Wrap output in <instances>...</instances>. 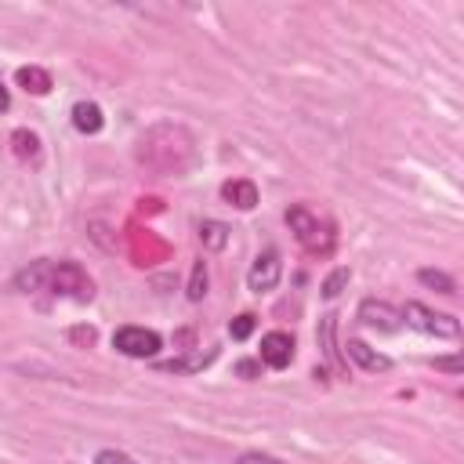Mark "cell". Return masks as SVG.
Instances as JSON below:
<instances>
[{
  "label": "cell",
  "mask_w": 464,
  "mask_h": 464,
  "mask_svg": "<svg viewBox=\"0 0 464 464\" xmlns=\"http://www.w3.org/2000/svg\"><path fill=\"white\" fill-rule=\"evenodd\" d=\"M11 149H14V156H18V160H29V163H36V160H40V138H36L33 130H25V127L11 130Z\"/></svg>",
  "instance_id": "obj_15"
},
{
  "label": "cell",
  "mask_w": 464,
  "mask_h": 464,
  "mask_svg": "<svg viewBox=\"0 0 464 464\" xmlns=\"http://www.w3.org/2000/svg\"><path fill=\"white\" fill-rule=\"evenodd\" d=\"M417 279H420L424 286H431V290L446 294V297H453V294H457L453 276H450V272H442V268H420V272H417Z\"/></svg>",
  "instance_id": "obj_16"
},
{
  "label": "cell",
  "mask_w": 464,
  "mask_h": 464,
  "mask_svg": "<svg viewBox=\"0 0 464 464\" xmlns=\"http://www.w3.org/2000/svg\"><path fill=\"white\" fill-rule=\"evenodd\" d=\"M236 464H286V460H279L272 453H261V450H246V453L236 457Z\"/></svg>",
  "instance_id": "obj_22"
},
{
  "label": "cell",
  "mask_w": 464,
  "mask_h": 464,
  "mask_svg": "<svg viewBox=\"0 0 464 464\" xmlns=\"http://www.w3.org/2000/svg\"><path fill=\"white\" fill-rule=\"evenodd\" d=\"M112 348H116L120 355H127V359H152V355L163 348V337H160L156 330H149V326L127 323V326H120V330L112 334Z\"/></svg>",
  "instance_id": "obj_4"
},
{
  "label": "cell",
  "mask_w": 464,
  "mask_h": 464,
  "mask_svg": "<svg viewBox=\"0 0 464 464\" xmlns=\"http://www.w3.org/2000/svg\"><path fill=\"white\" fill-rule=\"evenodd\" d=\"M254 326H257V315H254V312H243V315H236V319L228 323V337H232V341H246V337L254 334Z\"/></svg>",
  "instance_id": "obj_19"
},
{
  "label": "cell",
  "mask_w": 464,
  "mask_h": 464,
  "mask_svg": "<svg viewBox=\"0 0 464 464\" xmlns=\"http://www.w3.org/2000/svg\"><path fill=\"white\" fill-rule=\"evenodd\" d=\"M228 236H232V228L225 221H214V218L199 221V243H203V250H225L228 246Z\"/></svg>",
  "instance_id": "obj_14"
},
{
  "label": "cell",
  "mask_w": 464,
  "mask_h": 464,
  "mask_svg": "<svg viewBox=\"0 0 464 464\" xmlns=\"http://www.w3.org/2000/svg\"><path fill=\"white\" fill-rule=\"evenodd\" d=\"M236 373L250 381V377H257V373H261V362H254V359H243V362H236Z\"/></svg>",
  "instance_id": "obj_24"
},
{
  "label": "cell",
  "mask_w": 464,
  "mask_h": 464,
  "mask_svg": "<svg viewBox=\"0 0 464 464\" xmlns=\"http://www.w3.org/2000/svg\"><path fill=\"white\" fill-rule=\"evenodd\" d=\"M286 225H290V232H294V239L308 250V254H330L334 250V228L319 218V214H312L304 203H294V207H286Z\"/></svg>",
  "instance_id": "obj_1"
},
{
  "label": "cell",
  "mask_w": 464,
  "mask_h": 464,
  "mask_svg": "<svg viewBox=\"0 0 464 464\" xmlns=\"http://www.w3.org/2000/svg\"><path fill=\"white\" fill-rule=\"evenodd\" d=\"M257 362H265L268 370H286L294 362V337L286 330H272L261 337V352Z\"/></svg>",
  "instance_id": "obj_7"
},
{
  "label": "cell",
  "mask_w": 464,
  "mask_h": 464,
  "mask_svg": "<svg viewBox=\"0 0 464 464\" xmlns=\"http://www.w3.org/2000/svg\"><path fill=\"white\" fill-rule=\"evenodd\" d=\"M221 196L236 207V210H254L257 207V185L250 178H232L221 185Z\"/></svg>",
  "instance_id": "obj_10"
},
{
  "label": "cell",
  "mask_w": 464,
  "mask_h": 464,
  "mask_svg": "<svg viewBox=\"0 0 464 464\" xmlns=\"http://www.w3.org/2000/svg\"><path fill=\"white\" fill-rule=\"evenodd\" d=\"M334 330H337V315H323V326H319V337H323V348L330 359H337V344H334Z\"/></svg>",
  "instance_id": "obj_20"
},
{
  "label": "cell",
  "mask_w": 464,
  "mask_h": 464,
  "mask_svg": "<svg viewBox=\"0 0 464 464\" xmlns=\"http://www.w3.org/2000/svg\"><path fill=\"white\" fill-rule=\"evenodd\" d=\"M47 279H51V261H29L25 268L14 272V290L22 294H36V290H47Z\"/></svg>",
  "instance_id": "obj_9"
},
{
  "label": "cell",
  "mask_w": 464,
  "mask_h": 464,
  "mask_svg": "<svg viewBox=\"0 0 464 464\" xmlns=\"http://www.w3.org/2000/svg\"><path fill=\"white\" fill-rule=\"evenodd\" d=\"M348 279H352V268H344V265H341V268H334V272H330V276L323 279L319 294H323L326 301H334V297H341V290L348 286Z\"/></svg>",
  "instance_id": "obj_18"
},
{
  "label": "cell",
  "mask_w": 464,
  "mask_h": 464,
  "mask_svg": "<svg viewBox=\"0 0 464 464\" xmlns=\"http://www.w3.org/2000/svg\"><path fill=\"white\" fill-rule=\"evenodd\" d=\"M348 359L359 366V370H366V373H384V370H392V359L384 355V352H377V348H370L366 341H359V337H348Z\"/></svg>",
  "instance_id": "obj_8"
},
{
  "label": "cell",
  "mask_w": 464,
  "mask_h": 464,
  "mask_svg": "<svg viewBox=\"0 0 464 464\" xmlns=\"http://www.w3.org/2000/svg\"><path fill=\"white\" fill-rule=\"evenodd\" d=\"M11 109V94H7V87L0 83V112H7Z\"/></svg>",
  "instance_id": "obj_26"
},
{
  "label": "cell",
  "mask_w": 464,
  "mask_h": 464,
  "mask_svg": "<svg viewBox=\"0 0 464 464\" xmlns=\"http://www.w3.org/2000/svg\"><path fill=\"white\" fill-rule=\"evenodd\" d=\"M94 464H138V460L130 453H123V450H98Z\"/></svg>",
  "instance_id": "obj_21"
},
{
  "label": "cell",
  "mask_w": 464,
  "mask_h": 464,
  "mask_svg": "<svg viewBox=\"0 0 464 464\" xmlns=\"http://www.w3.org/2000/svg\"><path fill=\"white\" fill-rule=\"evenodd\" d=\"M72 127L80 134H98L105 127V116H102V105L98 102H76L72 105Z\"/></svg>",
  "instance_id": "obj_11"
},
{
  "label": "cell",
  "mask_w": 464,
  "mask_h": 464,
  "mask_svg": "<svg viewBox=\"0 0 464 464\" xmlns=\"http://www.w3.org/2000/svg\"><path fill=\"white\" fill-rule=\"evenodd\" d=\"M214 355H218L214 348L210 352H192V355H181V359H163V362H156V370H163V373H196V370L210 366Z\"/></svg>",
  "instance_id": "obj_12"
},
{
  "label": "cell",
  "mask_w": 464,
  "mask_h": 464,
  "mask_svg": "<svg viewBox=\"0 0 464 464\" xmlns=\"http://www.w3.org/2000/svg\"><path fill=\"white\" fill-rule=\"evenodd\" d=\"M435 366H439V370H450V373H460V359H457V355H450V359H435Z\"/></svg>",
  "instance_id": "obj_25"
},
{
  "label": "cell",
  "mask_w": 464,
  "mask_h": 464,
  "mask_svg": "<svg viewBox=\"0 0 464 464\" xmlns=\"http://www.w3.org/2000/svg\"><path fill=\"white\" fill-rule=\"evenodd\" d=\"M399 312H402V323L420 330V334H431V337H457L460 334V323L450 312H435L420 301H406Z\"/></svg>",
  "instance_id": "obj_3"
},
{
  "label": "cell",
  "mask_w": 464,
  "mask_h": 464,
  "mask_svg": "<svg viewBox=\"0 0 464 464\" xmlns=\"http://www.w3.org/2000/svg\"><path fill=\"white\" fill-rule=\"evenodd\" d=\"M94 337H98V334H94V326H72V330H69V341H72V344H80V348L94 344Z\"/></svg>",
  "instance_id": "obj_23"
},
{
  "label": "cell",
  "mask_w": 464,
  "mask_h": 464,
  "mask_svg": "<svg viewBox=\"0 0 464 464\" xmlns=\"http://www.w3.org/2000/svg\"><path fill=\"white\" fill-rule=\"evenodd\" d=\"M207 261L199 257V261H192V272H188V286H185V297L188 301H203L207 297Z\"/></svg>",
  "instance_id": "obj_17"
},
{
  "label": "cell",
  "mask_w": 464,
  "mask_h": 464,
  "mask_svg": "<svg viewBox=\"0 0 464 464\" xmlns=\"http://www.w3.org/2000/svg\"><path fill=\"white\" fill-rule=\"evenodd\" d=\"M47 290L58 297H72V301H91L94 297V279L87 276V268L80 261H51V279Z\"/></svg>",
  "instance_id": "obj_2"
},
{
  "label": "cell",
  "mask_w": 464,
  "mask_h": 464,
  "mask_svg": "<svg viewBox=\"0 0 464 464\" xmlns=\"http://www.w3.org/2000/svg\"><path fill=\"white\" fill-rule=\"evenodd\" d=\"M14 80H18V87H25V91L36 94V98L51 91V72L40 69V65H22V69L14 72Z\"/></svg>",
  "instance_id": "obj_13"
},
{
  "label": "cell",
  "mask_w": 464,
  "mask_h": 464,
  "mask_svg": "<svg viewBox=\"0 0 464 464\" xmlns=\"http://www.w3.org/2000/svg\"><path fill=\"white\" fill-rule=\"evenodd\" d=\"M355 319H359L362 326H370V330H381V334H395V330L402 326V312H399L395 304H388V301H377V297L359 301Z\"/></svg>",
  "instance_id": "obj_6"
},
{
  "label": "cell",
  "mask_w": 464,
  "mask_h": 464,
  "mask_svg": "<svg viewBox=\"0 0 464 464\" xmlns=\"http://www.w3.org/2000/svg\"><path fill=\"white\" fill-rule=\"evenodd\" d=\"M279 276H283V261H279V250H276V246H265V250L254 257L250 272H246V286H250L254 294H268V290H276Z\"/></svg>",
  "instance_id": "obj_5"
}]
</instances>
